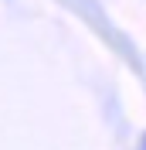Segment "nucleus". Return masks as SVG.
I'll return each instance as SVG.
<instances>
[{
    "label": "nucleus",
    "mask_w": 146,
    "mask_h": 150,
    "mask_svg": "<svg viewBox=\"0 0 146 150\" xmlns=\"http://www.w3.org/2000/svg\"><path fill=\"white\" fill-rule=\"evenodd\" d=\"M139 150H146V137H143V143H139Z\"/></svg>",
    "instance_id": "f257e3e1"
}]
</instances>
